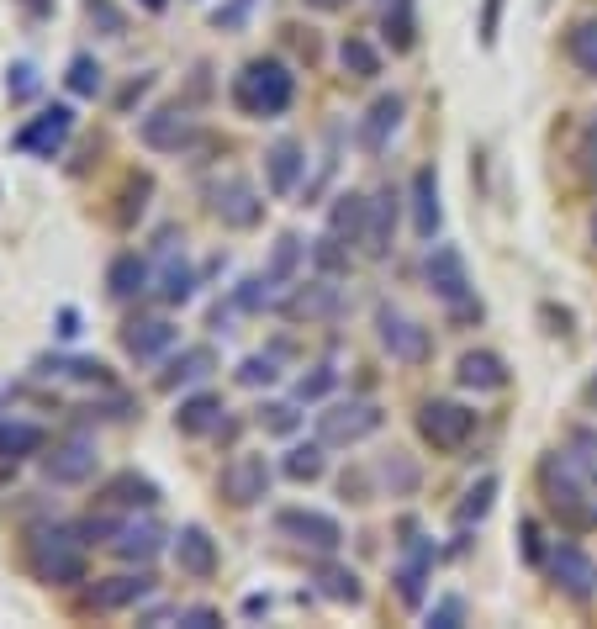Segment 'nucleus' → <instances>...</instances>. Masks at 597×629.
Segmentation results:
<instances>
[{"instance_id":"obj_56","label":"nucleus","mask_w":597,"mask_h":629,"mask_svg":"<svg viewBox=\"0 0 597 629\" xmlns=\"http://www.w3.org/2000/svg\"><path fill=\"white\" fill-rule=\"evenodd\" d=\"M22 6H27L32 16H48V11H53V0H22Z\"/></svg>"},{"instance_id":"obj_27","label":"nucleus","mask_w":597,"mask_h":629,"mask_svg":"<svg viewBox=\"0 0 597 629\" xmlns=\"http://www.w3.org/2000/svg\"><path fill=\"white\" fill-rule=\"evenodd\" d=\"M365 222H370V196H360V191L333 196V212H328V233L333 238H344V244H365Z\"/></svg>"},{"instance_id":"obj_37","label":"nucleus","mask_w":597,"mask_h":629,"mask_svg":"<svg viewBox=\"0 0 597 629\" xmlns=\"http://www.w3.org/2000/svg\"><path fill=\"white\" fill-rule=\"evenodd\" d=\"M64 85L74 90V96H101V85H106V69L96 64V59H90V53H74V59H69V74H64Z\"/></svg>"},{"instance_id":"obj_33","label":"nucleus","mask_w":597,"mask_h":629,"mask_svg":"<svg viewBox=\"0 0 597 629\" xmlns=\"http://www.w3.org/2000/svg\"><path fill=\"white\" fill-rule=\"evenodd\" d=\"M106 503H117V508H154L159 503V487L148 476H138V471H122L106 487Z\"/></svg>"},{"instance_id":"obj_35","label":"nucleus","mask_w":597,"mask_h":629,"mask_svg":"<svg viewBox=\"0 0 597 629\" xmlns=\"http://www.w3.org/2000/svg\"><path fill=\"white\" fill-rule=\"evenodd\" d=\"M339 59H344V69L354 74V80H376V74H381V53L370 48V37H360V32H349V37H344Z\"/></svg>"},{"instance_id":"obj_46","label":"nucleus","mask_w":597,"mask_h":629,"mask_svg":"<svg viewBox=\"0 0 597 629\" xmlns=\"http://www.w3.org/2000/svg\"><path fill=\"white\" fill-rule=\"evenodd\" d=\"M281 370H275V360L270 355H249L244 365H238V386H270Z\"/></svg>"},{"instance_id":"obj_43","label":"nucleus","mask_w":597,"mask_h":629,"mask_svg":"<svg viewBox=\"0 0 597 629\" xmlns=\"http://www.w3.org/2000/svg\"><path fill=\"white\" fill-rule=\"evenodd\" d=\"M386 37H391V48H397V53L413 48V0H397V6L386 11Z\"/></svg>"},{"instance_id":"obj_24","label":"nucleus","mask_w":597,"mask_h":629,"mask_svg":"<svg viewBox=\"0 0 597 629\" xmlns=\"http://www.w3.org/2000/svg\"><path fill=\"white\" fill-rule=\"evenodd\" d=\"M455 376H460V386H471V392H502V386H508V365H502V355H492V349H465Z\"/></svg>"},{"instance_id":"obj_53","label":"nucleus","mask_w":597,"mask_h":629,"mask_svg":"<svg viewBox=\"0 0 597 629\" xmlns=\"http://www.w3.org/2000/svg\"><path fill=\"white\" fill-rule=\"evenodd\" d=\"M518 534H524V555H529L534 566H539V561H550L545 545H539V524H534V518H524V524H518Z\"/></svg>"},{"instance_id":"obj_23","label":"nucleus","mask_w":597,"mask_h":629,"mask_svg":"<svg viewBox=\"0 0 597 629\" xmlns=\"http://www.w3.org/2000/svg\"><path fill=\"white\" fill-rule=\"evenodd\" d=\"M281 312L286 318H333V312H339V286L333 281H302V286H291Z\"/></svg>"},{"instance_id":"obj_31","label":"nucleus","mask_w":597,"mask_h":629,"mask_svg":"<svg viewBox=\"0 0 597 629\" xmlns=\"http://www.w3.org/2000/svg\"><path fill=\"white\" fill-rule=\"evenodd\" d=\"M312 582H317V592H323V598H333V603H349V608L365 598L360 571H349V566H339V561L317 566V571H312Z\"/></svg>"},{"instance_id":"obj_57","label":"nucleus","mask_w":597,"mask_h":629,"mask_svg":"<svg viewBox=\"0 0 597 629\" xmlns=\"http://www.w3.org/2000/svg\"><path fill=\"white\" fill-rule=\"evenodd\" d=\"M307 6H317V11H339V6H349V0H307Z\"/></svg>"},{"instance_id":"obj_45","label":"nucleus","mask_w":597,"mask_h":629,"mask_svg":"<svg viewBox=\"0 0 597 629\" xmlns=\"http://www.w3.org/2000/svg\"><path fill=\"white\" fill-rule=\"evenodd\" d=\"M333 392V365H312L302 381H296V397L302 402H317V397H328Z\"/></svg>"},{"instance_id":"obj_36","label":"nucleus","mask_w":597,"mask_h":629,"mask_svg":"<svg viewBox=\"0 0 597 629\" xmlns=\"http://www.w3.org/2000/svg\"><path fill=\"white\" fill-rule=\"evenodd\" d=\"M566 53H571V64H576V69L597 80V16H587V22H576V27H571Z\"/></svg>"},{"instance_id":"obj_58","label":"nucleus","mask_w":597,"mask_h":629,"mask_svg":"<svg viewBox=\"0 0 597 629\" xmlns=\"http://www.w3.org/2000/svg\"><path fill=\"white\" fill-rule=\"evenodd\" d=\"M138 6H143V11H164L170 0H138Z\"/></svg>"},{"instance_id":"obj_9","label":"nucleus","mask_w":597,"mask_h":629,"mask_svg":"<svg viewBox=\"0 0 597 629\" xmlns=\"http://www.w3.org/2000/svg\"><path fill=\"white\" fill-rule=\"evenodd\" d=\"M74 133V111L69 106H48V111H37L32 122H22L11 133V148L16 154H37V159H53L64 148V138Z\"/></svg>"},{"instance_id":"obj_2","label":"nucleus","mask_w":597,"mask_h":629,"mask_svg":"<svg viewBox=\"0 0 597 629\" xmlns=\"http://www.w3.org/2000/svg\"><path fill=\"white\" fill-rule=\"evenodd\" d=\"M27 561L37 571V582H53V587L85 582V534L69 529V524L32 529L27 534Z\"/></svg>"},{"instance_id":"obj_48","label":"nucleus","mask_w":597,"mask_h":629,"mask_svg":"<svg viewBox=\"0 0 597 629\" xmlns=\"http://www.w3.org/2000/svg\"><path fill=\"white\" fill-rule=\"evenodd\" d=\"M6 90H11V101H32V96H37V69H32V64H11Z\"/></svg>"},{"instance_id":"obj_20","label":"nucleus","mask_w":597,"mask_h":629,"mask_svg":"<svg viewBox=\"0 0 597 629\" xmlns=\"http://www.w3.org/2000/svg\"><path fill=\"white\" fill-rule=\"evenodd\" d=\"M402 111L407 101L391 90V96H376V106L365 111V122H360V143H365V154H381V148L391 143V133L402 127Z\"/></svg>"},{"instance_id":"obj_54","label":"nucleus","mask_w":597,"mask_h":629,"mask_svg":"<svg viewBox=\"0 0 597 629\" xmlns=\"http://www.w3.org/2000/svg\"><path fill=\"white\" fill-rule=\"evenodd\" d=\"M582 164H587V175H597V122L587 127V138H582Z\"/></svg>"},{"instance_id":"obj_55","label":"nucleus","mask_w":597,"mask_h":629,"mask_svg":"<svg viewBox=\"0 0 597 629\" xmlns=\"http://www.w3.org/2000/svg\"><path fill=\"white\" fill-rule=\"evenodd\" d=\"M59 333H64V339H74V333H80V312H74V307L59 312Z\"/></svg>"},{"instance_id":"obj_13","label":"nucleus","mask_w":597,"mask_h":629,"mask_svg":"<svg viewBox=\"0 0 597 629\" xmlns=\"http://www.w3.org/2000/svg\"><path fill=\"white\" fill-rule=\"evenodd\" d=\"M159 545H164V529L148 513L138 518V508H127L117 524H111V534H106V550L122 555V561H154Z\"/></svg>"},{"instance_id":"obj_22","label":"nucleus","mask_w":597,"mask_h":629,"mask_svg":"<svg viewBox=\"0 0 597 629\" xmlns=\"http://www.w3.org/2000/svg\"><path fill=\"white\" fill-rule=\"evenodd\" d=\"M148 281H154V275H148V259L133 254V249L117 254L106 265V296H111V302H133V296L148 291Z\"/></svg>"},{"instance_id":"obj_41","label":"nucleus","mask_w":597,"mask_h":629,"mask_svg":"<svg viewBox=\"0 0 597 629\" xmlns=\"http://www.w3.org/2000/svg\"><path fill=\"white\" fill-rule=\"evenodd\" d=\"M275 291H281V286H275L270 275H249V281L233 291V307H244V312H265V307H275Z\"/></svg>"},{"instance_id":"obj_39","label":"nucleus","mask_w":597,"mask_h":629,"mask_svg":"<svg viewBox=\"0 0 597 629\" xmlns=\"http://www.w3.org/2000/svg\"><path fill=\"white\" fill-rule=\"evenodd\" d=\"M296 259H302V238H296V233H281V238H275V254H270L265 275H270L275 286H286L291 275H296Z\"/></svg>"},{"instance_id":"obj_3","label":"nucleus","mask_w":597,"mask_h":629,"mask_svg":"<svg viewBox=\"0 0 597 629\" xmlns=\"http://www.w3.org/2000/svg\"><path fill=\"white\" fill-rule=\"evenodd\" d=\"M296 96V74L281 59H249L233 74V106L244 117H281Z\"/></svg>"},{"instance_id":"obj_7","label":"nucleus","mask_w":597,"mask_h":629,"mask_svg":"<svg viewBox=\"0 0 597 629\" xmlns=\"http://www.w3.org/2000/svg\"><path fill=\"white\" fill-rule=\"evenodd\" d=\"M207 212L222 217L228 228H254L265 217V201H259V191L244 175H222V180H207Z\"/></svg>"},{"instance_id":"obj_32","label":"nucleus","mask_w":597,"mask_h":629,"mask_svg":"<svg viewBox=\"0 0 597 629\" xmlns=\"http://www.w3.org/2000/svg\"><path fill=\"white\" fill-rule=\"evenodd\" d=\"M37 376H53V381H96L106 386V365L101 360H69V355H43L32 365Z\"/></svg>"},{"instance_id":"obj_60","label":"nucleus","mask_w":597,"mask_h":629,"mask_svg":"<svg viewBox=\"0 0 597 629\" xmlns=\"http://www.w3.org/2000/svg\"><path fill=\"white\" fill-rule=\"evenodd\" d=\"M592 244H597V217H592Z\"/></svg>"},{"instance_id":"obj_50","label":"nucleus","mask_w":597,"mask_h":629,"mask_svg":"<svg viewBox=\"0 0 597 629\" xmlns=\"http://www.w3.org/2000/svg\"><path fill=\"white\" fill-rule=\"evenodd\" d=\"M460 619H465V603L460 598H444V603L428 608V624H439V629H455Z\"/></svg>"},{"instance_id":"obj_5","label":"nucleus","mask_w":597,"mask_h":629,"mask_svg":"<svg viewBox=\"0 0 597 629\" xmlns=\"http://www.w3.org/2000/svg\"><path fill=\"white\" fill-rule=\"evenodd\" d=\"M418 434L434 444V450H460V444L476 434V413H471L465 402L434 397V402L418 407Z\"/></svg>"},{"instance_id":"obj_28","label":"nucleus","mask_w":597,"mask_h":629,"mask_svg":"<svg viewBox=\"0 0 597 629\" xmlns=\"http://www.w3.org/2000/svg\"><path fill=\"white\" fill-rule=\"evenodd\" d=\"M217 370V355L207 344H191V349H180V355L164 365V376H159V392H175V386H191L201 376H212Z\"/></svg>"},{"instance_id":"obj_30","label":"nucleus","mask_w":597,"mask_h":629,"mask_svg":"<svg viewBox=\"0 0 597 629\" xmlns=\"http://www.w3.org/2000/svg\"><path fill=\"white\" fill-rule=\"evenodd\" d=\"M175 429L180 434H212V429H222V397H212V392L185 397L180 413H175Z\"/></svg>"},{"instance_id":"obj_26","label":"nucleus","mask_w":597,"mask_h":629,"mask_svg":"<svg viewBox=\"0 0 597 629\" xmlns=\"http://www.w3.org/2000/svg\"><path fill=\"white\" fill-rule=\"evenodd\" d=\"M302 170H307V159H302V143H296V138H281L265 154V180H270L275 196H291L296 180H302Z\"/></svg>"},{"instance_id":"obj_15","label":"nucleus","mask_w":597,"mask_h":629,"mask_svg":"<svg viewBox=\"0 0 597 629\" xmlns=\"http://www.w3.org/2000/svg\"><path fill=\"white\" fill-rule=\"evenodd\" d=\"M196 138H201L196 117L180 111V106H159V111L143 117V143L154 148V154H180V148H191Z\"/></svg>"},{"instance_id":"obj_44","label":"nucleus","mask_w":597,"mask_h":629,"mask_svg":"<svg viewBox=\"0 0 597 629\" xmlns=\"http://www.w3.org/2000/svg\"><path fill=\"white\" fill-rule=\"evenodd\" d=\"M259 429L265 434H296L302 429V413H296L291 402H265L259 407Z\"/></svg>"},{"instance_id":"obj_8","label":"nucleus","mask_w":597,"mask_h":629,"mask_svg":"<svg viewBox=\"0 0 597 629\" xmlns=\"http://www.w3.org/2000/svg\"><path fill=\"white\" fill-rule=\"evenodd\" d=\"M381 407L376 402H333L317 413V439L323 444H360L381 429Z\"/></svg>"},{"instance_id":"obj_38","label":"nucleus","mask_w":597,"mask_h":629,"mask_svg":"<svg viewBox=\"0 0 597 629\" xmlns=\"http://www.w3.org/2000/svg\"><path fill=\"white\" fill-rule=\"evenodd\" d=\"M323 466H328V460H323V439H317V444H296V450H286V460H281V471L291 481H317V476H323Z\"/></svg>"},{"instance_id":"obj_51","label":"nucleus","mask_w":597,"mask_h":629,"mask_svg":"<svg viewBox=\"0 0 597 629\" xmlns=\"http://www.w3.org/2000/svg\"><path fill=\"white\" fill-rule=\"evenodd\" d=\"M497 27H502V0H481V43H497Z\"/></svg>"},{"instance_id":"obj_47","label":"nucleus","mask_w":597,"mask_h":629,"mask_svg":"<svg viewBox=\"0 0 597 629\" xmlns=\"http://www.w3.org/2000/svg\"><path fill=\"white\" fill-rule=\"evenodd\" d=\"M317 265H323L328 275H339L344 265H349V254H344V238H333V233H323V238H317Z\"/></svg>"},{"instance_id":"obj_59","label":"nucleus","mask_w":597,"mask_h":629,"mask_svg":"<svg viewBox=\"0 0 597 629\" xmlns=\"http://www.w3.org/2000/svg\"><path fill=\"white\" fill-rule=\"evenodd\" d=\"M587 397H592V402H597V376H592V386H587Z\"/></svg>"},{"instance_id":"obj_52","label":"nucleus","mask_w":597,"mask_h":629,"mask_svg":"<svg viewBox=\"0 0 597 629\" xmlns=\"http://www.w3.org/2000/svg\"><path fill=\"white\" fill-rule=\"evenodd\" d=\"M175 624H185V629H212V624H222V614H217V608H185V614H175Z\"/></svg>"},{"instance_id":"obj_4","label":"nucleus","mask_w":597,"mask_h":629,"mask_svg":"<svg viewBox=\"0 0 597 629\" xmlns=\"http://www.w3.org/2000/svg\"><path fill=\"white\" fill-rule=\"evenodd\" d=\"M423 275L428 286H434V296L444 307H455L460 318H471V312H481V302H471V275H465V259L455 244H434L423 259Z\"/></svg>"},{"instance_id":"obj_17","label":"nucleus","mask_w":597,"mask_h":629,"mask_svg":"<svg viewBox=\"0 0 597 629\" xmlns=\"http://www.w3.org/2000/svg\"><path fill=\"white\" fill-rule=\"evenodd\" d=\"M148 592H154V577H148V571H122V577H106V582L90 587V608H96V614H117V608L143 603Z\"/></svg>"},{"instance_id":"obj_42","label":"nucleus","mask_w":597,"mask_h":629,"mask_svg":"<svg viewBox=\"0 0 597 629\" xmlns=\"http://www.w3.org/2000/svg\"><path fill=\"white\" fill-rule=\"evenodd\" d=\"M492 497H497V476H481L471 492H465V503H460V524H481L492 508Z\"/></svg>"},{"instance_id":"obj_1","label":"nucleus","mask_w":597,"mask_h":629,"mask_svg":"<svg viewBox=\"0 0 597 629\" xmlns=\"http://www.w3.org/2000/svg\"><path fill=\"white\" fill-rule=\"evenodd\" d=\"M539 492H545L550 513H561L571 529H592L597 524V476L582 455L555 450L539 460Z\"/></svg>"},{"instance_id":"obj_19","label":"nucleus","mask_w":597,"mask_h":629,"mask_svg":"<svg viewBox=\"0 0 597 629\" xmlns=\"http://www.w3.org/2000/svg\"><path fill=\"white\" fill-rule=\"evenodd\" d=\"M434 540H407V555H402V566H397V592H402V603L407 608H418L423 603V592H428V571H434Z\"/></svg>"},{"instance_id":"obj_16","label":"nucleus","mask_w":597,"mask_h":629,"mask_svg":"<svg viewBox=\"0 0 597 629\" xmlns=\"http://www.w3.org/2000/svg\"><path fill=\"white\" fill-rule=\"evenodd\" d=\"M159 302L164 307H185L196 296V270L185 265V254H175V233L159 238Z\"/></svg>"},{"instance_id":"obj_29","label":"nucleus","mask_w":597,"mask_h":629,"mask_svg":"<svg viewBox=\"0 0 597 629\" xmlns=\"http://www.w3.org/2000/svg\"><path fill=\"white\" fill-rule=\"evenodd\" d=\"M439 222H444V212H439V175L423 164V170L413 175V228H418V238H434Z\"/></svg>"},{"instance_id":"obj_21","label":"nucleus","mask_w":597,"mask_h":629,"mask_svg":"<svg viewBox=\"0 0 597 629\" xmlns=\"http://www.w3.org/2000/svg\"><path fill=\"white\" fill-rule=\"evenodd\" d=\"M122 349L133 360H159L164 349H175V328L164 318H133L122 328Z\"/></svg>"},{"instance_id":"obj_10","label":"nucleus","mask_w":597,"mask_h":629,"mask_svg":"<svg viewBox=\"0 0 597 629\" xmlns=\"http://www.w3.org/2000/svg\"><path fill=\"white\" fill-rule=\"evenodd\" d=\"M275 534H281V540L307 545V550H323V555H333V550L344 545L339 518L312 513V508H281V513H275Z\"/></svg>"},{"instance_id":"obj_11","label":"nucleus","mask_w":597,"mask_h":629,"mask_svg":"<svg viewBox=\"0 0 597 629\" xmlns=\"http://www.w3.org/2000/svg\"><path fill=\"white\" fill-rule=\"evenodd\" d=\"M96 466H101V455H96V439L90 434H64L43 455V471H48V481H59V487H80V481L96 476Z\"/></svg>"},{"instance_id":"obj_49","label":"nucleus","mask_w":597,"mask_h":629,"mask_svg":"<svg viewBox=\"0 0 597 629\" xmlns=\"http://www.w3.org/2000/svg\"><path fill=\"white\" fill-rule=\"evenodd\" d=\"M85 11H90V22L106 27V37H122V11L111 0H85Z\"/></svg>"},{"instance_id":"obj_18","label":"nucleus","mask_w":597,"mask_h":629,"mask_svg":"<svg viewBox=\"0 0 597 629\" xmlns=\"http://www.w3.org/2000/svg\"><path fill=\"white\" fill-rule=\"evenodd\" d=\"M175 561H180L185 577L207 582V577H217V540H212L201 524H185V529L175 534Z\"/></svg>"},{"instance_id":"obj_12","label":"nucleus","mask_w":597,"mask_h":629,"mask_svg":"<svg viewBox=\"0 0 597 629\" xmlns=\"http://www.w3.org/2000/svg\"><path fill=\"white\" fill-rule=\"evenodd\" d=\"M222 497H228L233 508H254L270 497V460L265 455H233L228 466H222Z\"/></svg>"},{"instance_id":"obj_34","label":"nucleus","mask_w":597,"mask_h":629,"mask_svg":"<svg viewBox=\"0 0 597 629\" xmlns=\"http://www.w3.org/2000/svg\"><path fill=\"white\" fill-rule=\"evenodd\" d=\"M37 450H43V429H37V423L0 418V460H27Z\"/></svg>"},{"instance_id":"obj_40","label":"nucleus","mask_w":597,"mask_h":629,"mask_svg":"<svg viewBox=\"0 0 597 629\" xmlns=\"http://www.w3.org/2000/svg\"><path fill=\"white\" fill-rule=\"evenodd\" d=\"M381 481L391 487V497H407V492H418V466H413L402 450H391V455L381 460Z\"/></svg>"},{"instance_id":"obj_14","label":"nucleus","mask_w":597,"mask_h":629,"mask_svg":"<svg viewBox=\"0 0 597 629\" xmlns=\"http://www.w3.org/2000/svg\"><path fill=\"white\" fill-rule=\"evenodd\" d=\"M545 566H550V577H555V587H561L566 598H576V603L597 598V561L582 545H555Z\"/></svg>"},{"instance_id":"obj_25","label":"nucleus","mask_w":597,"mask_h":629,"mask_svg":"<svg viewBox=\"0 0 597 629\" xmlns=\"http://www.w3.org/2000/svg\"><path fill=\"white\" fill-rule=\"evenodd\" d=\"M391 233H397V191H391V185H386V191H376V196H370V222H365V254L370 259H381L386 249H391Z\"/></svg>"},{"instance_id":"obj_6","label":"nucleus","mask_w":597,"mask_h":629,"mask_svg":"<svg viewBox=\"0 0 597 629\" xmlns=\"http://www.w3.org/2000/svg\"><path fill=\"white\" fill-rule=\"evenodd\" d=\"M376 333H381V344L391 349V360H402V365H423L428 355H434L428 328L418 318H407L402 307H391V302L376 307Z\"/></svg>"}]
</instances>
